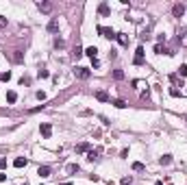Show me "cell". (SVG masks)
<instances>
[{"instance_id": "8", "label": "cell", "mask_w": 187, "mask_h": 185, "mask_svg": "<svg viewBox=\"0 0 187 185\" xmlns=\"http://www.w3.org/2000/svg\"><path fill=\"white\" fill-rule=\"evenodd\" d=\"M48 31H50V33H57V31H59V22H57L54 18L48 22Z\"/></svg>"}, {"instance_id": "11", "label": "cell", "mask_w": 187, "mask_h": 185, "mask_svg": "<svg viewBox=\"0 0 187 185\" xmlns=\"http://www.w3.org/2000/svg\"><path fill=\"white\" fill-rule=\"evenodd\" d=\"M96 98H98L100 102H107V100H109V94H107V92H102V90H100V92H96Z\"/></svg>"}, {"instance_id": "14", "label": "cell", "mask_w": 187, "mask_h": 185, "mask_svg": "<svg viewBox=\"0 0 187 185\" xmlns=\"http://www.w3.org/2000/svg\"><path fill=\"white\" fill-rule=\"evenodd\" d=\"M117 42H120L122 46H126V44H128V37L124 35V33H117Z\"/></svg>"}, {"instance_id": "6", "label": "cell", "mask_w": 187, "mask_h": 185, "mask_svg": "<svg viewBox=\"0 0 187 185\" xmlns=\"http://www.w3.org/2000/svg\"><path fill=\"white\" fill-rule=\"evenodd\" d=\"M85 54L89 59H96V54H98V48L96 46H89V48H85Z\"/></svg>"}, {"instance_id": "20", "label": "cell", "mask_w": 187, "mask_h": 185, "mask_svg": "<svg viewBox=\"0 0 187 185\" xmlns=\"http://www.w3.org/2000/svg\"><path fill=\"white\" fill-rule=\"evenodd\" d=\"M113 79H115V81H122V79H124V72H122V70H115V72H113Z\"/></svg>"}, {"instance_id": "21", "label": "cell", "mask_w": 187, "mask_h": 185, "mask_svg": "<svg viewBox=\"0 0 187 185\" xmlns=\"http://www.w3.org/2000/svg\"><path fill=\"white\" fill-rule=\"evenodd\" d=\"M67 172H70V174L78 172V166H76V163H70V166H67Z\"/></svg>"}, {"instance_id": "22", "label": "cell", "mask_w": 187, "mask_h": 185, "mask_svg": "<svg viewBox=\"0 0 187 185\" xmlns=\"http://www.w3.org/2000/svg\"><path fill=\"white\" fill-rule=\"evenodd\" d=\"M96 155H98V150H89V153H87V159H89V161H94V159H96Z\"/></svg>"}, {"instance_id": "9", "label": "cell", "mask_w": 187, "mask_h": 185, "mask_svg": "<svg viewBox=\"0 0 187 185\" xmlns=\"http://www.w3.org/2000/svg\"><path fill=\"white\" fill-rule=\"evenodd\" d=\"M26 163H29V161H26L24 157H18V159L13 161V166H15V168H26Z\"/></svg>"}, {"instance_id": "26", "label": "cell", "mask_w": 187, "mask_h": 185, "mask_svg": "<svg viewBox=\"0 0 187 185\" xmlns=\"http://www.w3.org/2000/svg\"><path fill=\"white\" fill-rule=\"evenodd\" d=\"M4 26H7V18L0 15V29H4Z\"/></svg>"}, {"instance_id": "28", "label": "cell", "mask_w": 187, "mask_h": 185, "mask_svg": "<svg viewBox=\"0 0 187 185\" xmlns=\"http://www.w3.org/2000/svg\"><path fill=\"white\" fill-rule=\"evenodd\" d=\"M122 185H131V176H124V179H122Z\"/></svg>"}, {"instance_id": "16", "label": "cell", "mask_w": 187, "mask_h": 185, "mask_svg": "<svg viewBox=\"0 0 187 185\" xmlns=\"http://www.w3.org/2000/svg\"><path fill=\"white\" fill-rule=\"evenodd\" d=\"M7 100H9V102H15V100H18V94H15V92H7Z\"/></svg>"}, {"instance_id": "17", "label": "cell", "mask_w": 187, "mask_h": 185, "mask_svg": "<svg viewBox=\"0 0 187 185\" xmlns=\"http://www.w3.org/2000/svg\"><path fill=\"white\" fill-rule=\"evenodd\" d=\"M111 105H115L117 109H124V107H126V102H124L122 98H117V100H113V102H111Z\"/></svg>"}, {"instance_id": "7", "label": "cell", "mask_w": 187, "mask_h": 185, "mask_svg": "<svg viewBox=\"0 0 187 185\" xmlns=\"http://www.w3.org/2000/svg\"><path fill=\"white\" fill-rule=\"evenodd\" d=\"M172 13H174L176 18H181L185 13V4H174V9H172Z\"/></svg>"}, {"instance_id": "15", "label": "cell", "mask_w": 187, "mask_h": 185, "mask_svg": "<svg viewBox=\"0 0 187 185\" xmlns=\"http://www.w3.org/2000/svg\"><path fill=\"white\" fill-rule=\"evenodd\" d=\"M170 161H172V157H170V155H163L161 159H159V163H161V166H168Z\"/></svg>"}, {"instance_id": "25", "label": "cell", "mask_w": 187, "mask_h": 185, "mask_svg": "<svg viewBox=\"0 0 187 185\" xmlns=\"http://www.w3.org/2000/svg\"><path fill=\"white\" fill-rule=\"evenodd\" d=\"M83 54H85V52H83L81 48H76V50H74V57H76V59H78V57H83Z\"/></svg>"}, {"instance_id": "1", "label": "cell", "mask_w": 187, "mask_h": 185, "mask_svg": "<svg viewBox=\"0 0 187 185\" xmlns=\"http://www.w3.org/2000/svg\"><path fill=\"white\" fill-rule=\"evenodd\" d=\"M96 31H98L102 37H107V39H113V37H117V33H115L113 29H107V26H98Z\"/></svg>"}, {"instance_id": "24", "label": "cell", "mask_w": 187, "mask_h": 185, "mask_svg": "<svg viewBox=\"0 0 187 185\" xmlns=\"http://www.w3.org/2000/svg\"><path fill=\"white\" fill-rule=\"evenodd\" d=\"M178 72H181V76H187V65H181V68H178Z\"/></svg>"}, {"instance_id": "13", "label": "cell", "mask_w": 187, "mask_h": 185, "mask_svg": "<svg viewBox=\"0 0 187 185\" xmlns=\"http://www.w3.org/2000/svg\"><path fill=\"white\" fill-rule=\"evenodd\" d=\"M155 52H157V54H163V52H165V54H172L170 50H165V48H163L161 44H157V46H155Z\"/></svg>"}, {"instance_id": "19", "label": "cell", "mask_w": 187, "mask_h": 185, "mask_svg": "<svg viewBox=\"0 0 187 185\" xmlns=\"http://www.w3.org/2000/svg\"><path fill=\"white\" fill-rule=\"evenodd\" d=\"M133 170H135V172H144V163L135 161V163H133Z\"/></svg>"}, {"instance_id": "23", "label": "cell", "mask_w": 187, "mask_h": 185, "mask_svg": "<svg viewBox=\"0 0 187 185\" xmlns=\"http://www.w3.org/2000/svg\"><path fill=\"white\" fill-rule=\"evenodd\" d=\"M11 79V72H2L0 74V81H9Z\"/></svg>"}, {"instance_id": "30", "label": "cell", "mask_w": 187, "mask_h": 185, "mask_svg": "<svg viewBox=\"0 0 187 185\" xmlns=\"http://www.w3.org/2000/svg\"><path fill=\"white\" fill-rule=\"evenodd\" d=\"M61 185H72V183H61Z\"/></svg>"}, {"instance_id": "27", "label": "cell", "mask_w": 187, "mask_h": 185, "mask_svg": "<svg viewBox=\"0 0 187 185\" xmlns=\"http://www.w3.org/2000/svg\"><path fill=\"white\" fill-rule=\"evenodd\" d=\"M39 76L41 79H48V70H39Z\"/></svg>"}, {"instance_id": "2", "label": "cell", "mask_w": 187, "mask_h": 185, "mask_svg": "<svg viewBox=\"0 0 187 185\" xmlns=\"http://www.w3.org/2000/svg\"><path fill=\"white\" fill-rule=\"evenodd\" d=\"M74 74H76L78 79H83V81L92 76V72H89V68H74Z\"/></svg>"}, {"instance_id": "3", "label": "cell", "mask_w": 187, "mask_h": 185, "mask_svg": "<svg viewBox=\"0 0 187 185\" xmlns=\"http://www.w3.org/2000/svg\"><path fill=\"white\" fill-rule=\"evenodd\" d=\"M133 63H135V65H142V63H144V48H142V46L135 50V61H133Z\"/></svg>"}, {"instance_id": "5", "label": "cell", "mask_w": 187, "mask_h": 185, "mask_svg": "<svg viewBox=\"0 0 187 185\" xmlns=\"http://www.w3.org/2000/svg\"><path fill=\"white\" fill-rule=\"evenodd\" d=\"M37 9L41 13H50L52 11V2H37Z\"/></svg>"}, {"instance_id": "18", "label": "cell", "mask_w": 187, "mask_h": 185, "mask_svg": "<svg viewBox=\"0 0 187 185\" xmlns=\"http://www.w3.org/2000/svg\"><path fill=\"white\" fill-rule=\"evenodd\" d=\"M76 153H89V144H81V146L76 148Z\"/></svg>"}, {"instance_id": "4", "label": "cell", "mask_w": 187, "mask_h": 185, "mask_svg": "<svg viewBox=\"0 0 187 185\" xmlns=\"http://www.w3.org/2000/svg\"><path fill=\"white\" fill-rule=\"evenodd\" d=\"M39 133L44 135V137H50V135H52V126H50V124H46V122H44V124L39 126Z\"/></svg>"}, {"instance_id": "29", "label": "cell", "mask_w": 187, "mask_h": 185, "mask_svg": "<svg viewBox=\"0 0 187 185\" xmlns=\"http://www.w3.org/2000/svg\"><path fill=\"white\" fill-rule=\"evenodd\" d=\"M0 168H7V159H2V157H0Z\"/></svg>"}, {"instance_id": "12", "label": "cell", "mask_w": 187, "mask_h": 185, "mask_svg": "<svg viewBox=\"0 0 187 185\" xmlns=\"http://www.w3.org/2000/svg\"><path fill=\"white\" fill-rule=\"evenodd\" d=\"M98 11H100V15H109V4H107V2H102V4L98 7Z\"/></svg>"}, {"instance_id": "10", "label": "cell", "mask_w": 187, "mask_h": 185, "mask_svg": "<svg viewBox=\"0 0 187 185\" xmlns=\"http://www.w3.org/2000/svg\"><path fill=\"white\" fill-rule=\"evenodd\" d=\"M37 174H39V176H50V168H48V166H39Z\"/></svg>"}]
</instances>
